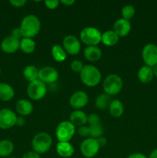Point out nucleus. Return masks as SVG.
I'll return each instance as SVG.
<instances>
[{
    "mask_svg": "<svg viewBox=\"0 0 157 158\" xmlns=\"http://www.w3.org/2000/svg\"><path fill=\"white\" fill-rule=\"evenodd\" d=\"M81 40L88 46H96L101 42L102 33L95 27H86L80 32Z\"/></svg>",
    "mask_w": 157,
    "mask_h": 158,
    "instance_id": "423d86ee",
    "label": "nucleus"
},
{
    "mask_svg": "<svg viewBox=\"0 0 157 158\" xmlns=\"http://www.w3.org/2000/svg\"><path fill=\"white\" fill-rule=\"evenodd\" d=\"M135 15V8L132 5H126L122 9V16L126 20L131 19Z\"/></svg>",
    "mask_w": 157,
    "mask_h": 158,
    "instance_id": "c756f323",
    "label": "nucleus"
},
{
    "mask_svg": "<svg viewBox=\"0 0 157 158\" xmlns=\"http://www.w3.org/2000/svg\"><path fill=\"white\" fill-rule=\"evenodd\" d=\"M154 77L152 68L146 65L143 66L138 72V79L143 83H148L152 80Z\"/></svg>",
    "mask_w": 157,
    "mask_h": 158,
    "instance_id": "aec40b11",
    "label": "nucleus"
},
{
    "mask_svg": "<svg viewBox=\"0 0 157 158\" xmlns=\"http://www.w3.org/2000/svg\"><path fill=\"white\" fill-rule=\"evenodd\" d=\"M11 35H12V37H14V38L18 39V40H20V39H21L22 37H23L20 27L19 28H15V29H12Z\"/></svg>",
    "mask_w": 157,
    "mask_h": 158,
    "instance_id": "f704fd0d",
    "label": "nucleus"
},
{
    "mask_svg": "<svg viewBox=\"0 0 157 158\" xmlns=\"http://www.w3.org/2000/svg\"><path fill=\"white\" fill-rule=\"evenodd\" d=\"M123 82L117 74H109L103 82V89L108 95H115L123 89Z\"/></svg>",
    "mask_w": 157,
    "mask_h": 158,
    "instance_id": "20e7f679",
    "label": "nucleus"
},
{
    "mask_svg": "<svg viewBox=\"0 0 157 158\" xmlns=\"http://www.w3.org/2000/svg\"><path fill=\"white\" fill-rule=\"evenodd\" d=\"M15 90L11 85L0 83V100L2 101H9L13 98Z\"/></svg>",
    "mask_w": 157,
    "mask_h": 158,
    "instance_id": "412c9836",
    "label": "nucleus"
},
{
    "mask_svg": "<svg viewBox=\"0 0 157 158\" xmlns=\"http://www.w3.org/2000/svg\"><path fill=\"white\" fill-rule=\"evenodd\" d=\"M17 117L10 109L4 108L0 110V128L2 130L9 129L16 124Z\"/></svg>",
    "mask_w": 157,
    "mask_h": 158,
    "instance_id": "9d476101",
    "label": "nucleus"
},
{
    "mask_svg": "<svg viewBox=\"0 0 157 158\" xmlns=\"http://www.w3.org/2000/svg\"><path fill=\"white\" fill-rule=\"evenodd\" d=\"M9 158H15V157H9Z\"/></svg>",
    "mask_w": 157,
    "mask_h": 158,
    "instance_id": "a18cd8bd",
    "label": "nucleus"
},
{
    "mask_svg": "<svg viewBox=\"0 0 157 158\" xmlns=\"http://www.w3.org/2000/svg\"><path fill=\"white\" fill-rule=\"evenodd\" d=\"M100 117L98 114H91L89 116H87V123L90 126L92 125H95L99 123Z\"/></svg>",
    "mask_w": 157,
    "mask_h": 158,
    "instance_id": "7c9ffc66",
    "label": "nucleus"
},
{
    "mask_svg": "<svg viewBox=\"0 0 157 158\" xmlns=\"http://www.w3.org/2000/svg\"><path fill=\"white\" fill-rule=\"evenodd\" d=\"M119 36L113 30H107L102 34V40L103 44L108 46H115L119 41Z\"/></svg>",
    "mask_w": 157,
    "mask_h": 158,
    "instance_id": "4be33fe9",
    "label": "nucleus"
},
{
    "mask_svg": "<svg viewBox=\"0 0 157 158\" xmlns=\"http://www.w3.org/2000/svg\"><path fill=\"white\" fill-rule=\"evenodd\" d=\"M70 66L72 70H73L74 72L80 73L82 71V69H83L84 65H83V62L80 61V60H74V61L71 63Z\"/></svg>",
    "mask_w": 157,
    "mask_h": 158,
    "instance_id": "2f4dec72",
    "label": "nucleus"
},
{
    "mask_svg": "<svg viewBox=\"0 0 157 158\" xmlns=\"http://www.w3.org/2000/svg\"><path fill=\"white\" fill-rule=\"evenodd\" d=\"M9 2L15 7H22L26 3V0H10Z\"/></svg>",
    "mask_w": 157,
    "mask_h": 158,
    "instance_id": "c9c22d12",
    "label": "nucleus"
},
{
    "mask_svg": "<svg viewBox=\"0 0 157 158\" xmlns=\"http://www.w3.org/2000/svg\"><path fill=\"white\" fill-rule=\"evenodd\" d=\"M127 158H147L144 154H141V153H135L131 155H129Z\"/></svg>",
    "mask_w": 157,
    "mask_h": 158,
    "instance_id": "4c0bfd02",
    "label": "nucleus"
},
{
    "mask_svg": "<svg viewBox=\"0 0 157 158\" xmlns=\"http://www.w3.org/2000/svg\"><path fill=\"white\" fill-rule=\"evenodd\" d=\"M82 82L88 86H95L100 82L101 73L98 68L92 65H86L80 72Z\"/></svg>",
    "mask_w": 157,
    "mask_h": 158,
    "instance_id": "f03ea898",
    "label": "nucleus"
},
{
    "mask_svg": "<svg viewBox=\"0 0 157 158\" xmlns=\"http://www.w3.org/2000/svg\"><path fill=\"white\" fill-rule=\"evenodd\" d=\"M56 151L62 157H70L74 154V147L69 142H58L56 145Z\"/></svg>",
    "mask_w": 157,
    "mask_h": 158,
    "instance_id": "f3484780",
    "label": "nucleus"
},
{
    "mask_svg": "<svg viewBox=\"0 0 157 158\" xmlns=\"http://www.w3.org/2000/svg\"><path fill=\"white\" fill-rule=\"evenodd\" d=\"M69 121L75 127H81L87 123V115L83 111L76 110L71 113L69 116Z\"/></svg>",
    "mask_w": 157,
    "mask_h": 158,
    "instance_id": "dca6fc26",
    "label": "nucleus"
},
{
    "mask_svg": "<svg viewBox=\"0 0 157 158\" xmlns=\"http://www.w3.org/2000/svg\"><path fill=\"white\" fill-rule=\"evenodd\" d=\"M149 158H157V149H155L151 152Z\"/></svg>",
    "mask_w": 157,
    "mask_h": 158,
    "instance_id": "79ce46f5",
    "label": "nucleus"
},
{
    "mask_svg": "<svg viewBox=\"0 0 157 158\" xmlns=\"http://www.w3.org/2000/svg\"><path fill=\"white\" fill-rule=\"evenodd\" d=\"M89 129H90L89 136H90L91 138L98 139L101 137L102 134L103 133V127L100 123L89 126Z\"/></svg>",
    "mask_w": 157,
    "mask_h": 158,
    "instance_id": "c85d7f7f",
    "label": "nucleus"
},
{
    "mask_svg": "<svg viewBox=\"0 0 157 158\" xmlns=\"http://www.w3.org/2000/svg\"><path fill=\"white\" fill-rule=\"evenodd\" d=\"M78 134H79L82 137H89V134H90V129H89V127L85 126V125L79 127L78 129Z\"/></svg>",
    "mask_w": 157,
    "mask_h": 158,
    "instance_id": "473e14b6",
    "label": "nucleus"
},
{
    "mask_svg": "<svg viewBox=\"0 0 157 158\" xmlns=\"http://www.w3.org/2000/svg\"><path fill=\"white\" fill-rule=\"evenodd\" d=\"M20 48V40L12 35L6 37L1 43V49L6 53H13Z\"/></svg>",
    "mask_w": 157,
    "mask_h": 158,
    "instance_id": "4468645a",
    "label": "nucleus"
},
{
    "mask_svg": "<svg viewBox=\"0 0 157 158\" xmlns=\"http://www.w3.org/2000/svg\"><path fill=\"white\" fill-rule=\"evenodd\" d=\"M99 148L100 147L99 146L96 139L91 138V137L83 140L80 145V151L82 154L87 158L95 157L98 154Z\"/></svg>",
    "mask_w": 157,
    "mask_h": 158,
    "instance_id": "6e6552de",
    "label": "nucleus"
},
{
    "mask_svg": "<svg viewBox=\"0 0 157 158\" xmlns=\"http://www.w3.org/2000/svg\"><path fill=\"white\" fill-rule=\"evenodd\" d=\"M61 2L66 5V6H71L75 2V0H62Z\"/></svg>",
    "mask_w": 157,
    "mask_h": 158,
    "instance_id": "ea45409f",
    "label": "nucleus"
},
{
    "mask_svg": "<svg viewBox=\"0 0 157 158\" xmlns=\"http://www.w3.org/2000/svg\"><path fill=\"white\" fill-rule=\"evenodd\" d=\"M23 75H24L25 78L31 83L35 80H38V69H37L36 66H27L24 69L23 71Z\"/></svg>",
    "mask_w": 157,
    "mask_h": 158,
    "instance_id": "a878e982",
    "label": "nucleus"
},
{
    "mask_svg": "<svg viewBox=\"0 0 157 158\" xmlns=\"http://www.w3.org/2000/svg\"><path fill=\"white\" fill-rule=\"evenodd\" d=\"M152 68V71H153V74L155 77H157V64L155 65Z\"/></svg>",
    "mask_w": 157,
    "mask_h": 158,
    "instance_id": "37998d69",
    "label": "nucleus"
},
{
    "mask_svg": "<svg viewBox=\"0 0 157 158\" xmlns=\"http://www.w3.org/2000/svg\"><path fill=\"white\" fill-rule=\"evenodd\" d=\"M110 96L107 94H102L95 99V106L100 110L106 109L110 105Z\"/></svg>",
    "mask_w": 157,
    "mask_h": 158,
    "instance_id": "cd10ccee",
    "label": "nucleus"
},
{
    "mask_svg": "<svg viewBox=\"0 0 157 158\" xmlns=\"http://www.w3.org/2000/svg\"><path fill=\"white\" fill-rule=\"evenodd\" d=\"M142 56L146 66L153 67L157 64V46L149 43L143 47Z\"/></svg>",
    "mask_w": 157,
    "mask_h": 158,
    "instance_id": "1a4fd4ad",
    "label": "nucleus"
},
{
    "mask_svg": "<svg viewBox=\"0 0 157 158\" xmlns=\"http://www.w3.org/2000/svg\"><path fill=\"white\" fill-rule=\"evenodd\" d=\"M47 88L46 83L37 80L29 83L27 87V94L32 100H39L46 96Z\"/></svg>",
    "mask_w": 157,
    "mask_h": 158,
    "instance_id": "0eeeda50",
    "label": "nucleus"
},
{
    "mask_svg": "<svg viewBox=\"0 0 157 158\" xmlns=\"http://www.w3.org/2000/svg\"><path fill=\"white\" fill-rule=\"evenodd\" d=\"M14 150V144L11 140H2L0 141V157H9Z\"/></svg>",
    "mask_w": 157,
    "mask_h": 158,
    "instance_id": "393cba45",
    "label": "nucleus"
},
{
    "mask_svg": "<svg viewBox=\"0 0 157 158\" xmlns=\"http://www.w3.org/2000/svg\"><path fill=\"white\" fill-rule=\"evenodd\" d=\"M0 74H1V68H0Z\"/></svg>",
    "mask_w": 157,
    "mask_h": 158,
    "instance_id": "c03bdc74",
    "label": "nucleus"
},
{
    "mask_svg": "<svg viewBox=\"0 0 157 158\" xmlns=\"http://www.w3.org/2000/svg\"><path fill=\"white\" fill-rule=\"evenodd\" d=\"M75 132V127L70 121L58 123L55 130V135L59 142H69Z\"/></svg>",
    "mask_w": 157,
    "mask_h": 158,
    "instance_id": "39448f33",
    "label": "nucleus"
},
{
    "mask_svg": "<svg viewBox=\"0 0 157 158\" xmlns=\"http://www.w3.org/2000/svg\"><path fill=\"white\" fill-rule=\"evenodd\" d=\"M45 4H46V7L49 8V9H54L58 7L59 1H58V0H46Z\"/></svg>",
    "mask_w": 157,
    "mask_h": 158,
    "instance_id": "72a5a7b5",
    "label": "nucleus"
},
{
    "mask_svg": "<svg viewBox=\"0 0 157 158\" xmlns=\"http://www.w3.org/2000/svg\"><path fill=\"white\" fill-rule=\"evenodd\" d=\"M22 158H40V156L35 151H29L22 156Z\"/></svg>",
    "mask_w": 157,
    "mask_h": 158,
    "instance_id": "e433bc0d",
    "label": "nucleus"
},
{
    "mask_svg": "<svg viewBox=\"0 0 157 158\" xmlns=\"http://www.w3.org/2000/svg\"><path fill=\"white\" fill-rule=\"evenodd\" d=\"M109 110L111 115L114 117H119L120 116L123 115V112H124L123 103L118 100H114L111 101Z\"/></svg>",
    "mask_w": 157,
    "mask_h": 158,
    "instance_id": "5701e85b",
    "label": "nucleus"
},
{
    "mask_svg": "<svg viewBox=\"0 0 157 158\" xmlns=\"http://www.w3.org/2000/svg\"><path fill=\"white\" fill-rule=\"evenodd\" d=\"M20 29L23 37L32 39L40 31L41 23L36 15H27L22 20Z\"/></svg>",
    "mask_w": 157,
    "mask_h": 158,
    "instance_id": "f257e3e1",
    "label": "nucleus"
},
{
    "mask_svg": "<svg viewBox=\"0 0 157 158\" xmlns=\"http://www.w3.org/2000/svg\"><path fill=\"white\" fill-rule=\"evenodd\" d=\"M52 143V137L45 132L38 133L34 136L32 140V147L33 151L38 154H45L50 149Z\"/></svg>",
    "mask_w": 157,
    "mask_h": 158,
    "instance_id": "7ed1b4c3",
    "label": "nucleus"
},
{
    "mask_svg": "<svg viewBox=\"0 0 157 158\" xmlns=\"http://www.w3.org/2000/svg\"><path fill=\"white\" fill-rule=\"evenodd\" d=\"M131 30V23L129 20L121 18L117 19L113 25V31L119 37H124Z\"/></svg>",
    "mask_w": 157,
    "mask_h": 158,
    "instance_id": "2eb2a0df",
    "label": "nucleus"
},
{
    "mask_svg": "<svg viewBox=\"0 0 157 158\" xmlns=\"http://www.w3.org/2000/svg\"><path fill=\"white\" fill-rule=\"evenodd\" d=\"M97 140V142H98V143H99V146L100 147V148H101V147H103V146H105V145L106 144V138H104V137H99V138H98V139H96Z\"/></svg>",
    "mask_w": 157,
    "mask_h": 158,
    "instance_id": "58836bf2",
    "label": "nucleus"
},
{
    "mask_svg": "<svg viewBox=\"0 0 157 158\" xmlns=\"http://www.w3.org/2000/svg\"><path fill=\"white\" fill-rule=\"evenodd\" d=\"M20 49L25 53H32L35 49V42L31 38L23 37L20 40Z\"/></svg>",
    "mask_w": 157,
    "mask_h": 158,
    "instance_id": "b1692460",
    "label": "nucleus"
},
{
    "mask_svg": "<svg viewBox=\"0 0 157 158\" xmlns=\"http://www.w3.org/2000/svg\"><path fill=\"white\" fill-rule=\"evenodd\" d=\"M15 109L17 112L22 116H27L33 110V106L29 100L22 99L16 103Z\"/></svg>",
    "mask_w": 157,
    "mask_h": 158,
    "instance_id": "a211bd4d",
    "label": "nucleus"
},
{
    "mask_svg": "<svg viewBox=\"0 0 157 158\" xmlns=\"http://www.w3.org/2000/svg\"><path fill=\"white\" fill-rule=\"evenodd\" d=\"M89 101V97L84 91L78 90L74 93L69 99V103L71 106L75 109H80L84 107Z\"/></svg>",
    "mask_w": 157,
    "mask_h": 158,
    "instance_id": "ddd939ff",
    "label": "nucleus"
},
{
    "mask_svg": "<svg viewBox=\"0 0 157 158\" xmlns=\"http://www.w3.org/2000/svg\"><path fill=\"white\" fill-rule=\"evenodd\" d=\"M58 78V71L52 66H45L38 70V80L44 83H55Z\"/></svg>",
    "mask_w": 157,
    "mask_h": 158,
    "instance_id": "f8f14e48",
    "label": "nucleus"
},
{
    "mask_svg": "<svg viewBox=\"0 0 157 158\" xmlns=\"http://www.w3.org/2000/svg\"><path fill=\"white\" fill-rule=\"evenodd\" d=\"M52 55L57 62H62L66 59V52L59 45H54L52 47Z\"/></svg>",
    "mask_w": 157,
    "mask_h": 158,
    "instance_id": "bb28decb",
    "label": "nucleus"
},
{
    "mask_svg": "<svg viewBox=\"0 0 157 158\" xmlns=\"http://www.w3.org/2000/svg\"><path fill=\"white\" fill-rule=\"evenodd\" d=\"M63 46L66 52L71 55H76L80 52L81 43L76 36L73 35H68L63 40Z\"/></svg>",
    "mask_w": 157,
    "mask_h": 158,
    "instance_id": "9b49d317",
    "label": "nucleus"
},
{
    "mask_svg": "<svg viewBox=\"0 0 157 158\" xmlns=\"http://www.w3.org/2000/svg\"><path fill=\"white\" fill-rule=\"evenodd\" d=\"M84 56L86 60L95 62L102 56V51L97 46H88L84 50Z\"/></svg>",
    "mask_w": 157,
    "mask_h": 158,
    "instance_id": "6ab92c4d",
    "label": "nucleus"
},
{
    "mask_svg": "<svg viewBox=\"0 0 157 158\" xmlns=\"http://www.w3.org/2000/svg\"><path fill=\"white\" fill-rule=\"evenodd\" d=\"M25 123L24 119L22 118V117H17V121H16V124L18 125H23Z\"/></svg>",
    "mask_w": 157,
    "mask_h": 158,
    "instance_id": "a19ab883",
    "label": "nucleus"
}]
</instances>
